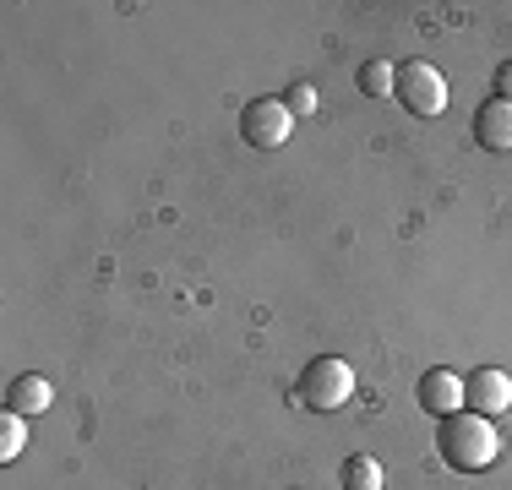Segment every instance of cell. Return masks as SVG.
I'll list each match as a JSON object with an SVG mask.
<instances>
[{"label": "cell", "mask_w": 512, "mask_h": 490, "mask_svg": "<svg viewBox=\"0 0 512 490\" xmlns=\"http://www.w3.org/2000/svg\"><path fill=\"white\" fill-rule=\"evenodd\" d=\"M436 447H442L447 469L458 474H480L496 463V452H502V436H496V425L485 420V414L474 409H458L442 420V436H436Z\"/></svg>", "instance_id": "6da1fadb"}, {"label": "cell", "mask_w": 512, "mask_h": 490, "mask_svg": "<svg viewBox=\"0 0 512 490\" xmlns=\"http://www.w3.org/2000/svg\"><path fill=\"white\" fill-rule=\"evenodd\" d=\"M349 398H355V371H349V360L316 354L306 371H300V403H306V409L333 414V409H344Z\"/></svg>", "instance_id": "7a4b0ae2"}, {"label": "cell", "mask_w": 512, "mask_h": 490, "mask_svg": "<svg viewBox=\"0 0 512 490\" xmlns=\"http://www.w3.org/2000/svg\"><path fill=\"white\" fill-rule=\"evenodd\" d=\"M393 98L409 109V115L431 120L447 109V77L431 66V60H404L398 66V82H393Z\"/></svg>", "instance_id": "3957f363"}, {"label": "cell", "mask_w": 512, "mask_h": 490, "mask_svg": "<svg viewBox=\"0 0 512 490\" xmlns=\"http://www.w3.org/2000/svg\"><path fill=\"white\" fill-rule=\"evenodd\" d=\"M289 126H295V115H289L284 98H251L246 115H240V131H246V142H251V147H267V153L289 142Z\"/></svg>", "instance_id": "277c9868"}, {"label": "cell", "mask_w": 512, "mask_h": 490, "mask_svg": "<svg viewBox=\"0 0 512 490\" xmlns=\"http://www.w3.org/2000/svg\"><path fill=\"white\" fill-rule=\"evenodd\" d=\"M463 403H469L474 414H485V420H496L502 409H512V376L496 371V365L469 371V382H463Z\"/></svg>", "instance_id": "5b68a950"}, {"label": "cell", "mask_w": 512, "mask_h": 490, "mask_svg": "<svg viewBox=\"0 0 512 490\" xmlns=\"http://www.w3.org/2000/svg\"><path fill=\"white\" fill-rule=\"evenodd\" d=\"M474 142H480L485 153H512V104L507 98L480 104V115H474Z\"/></svg>", "instance_id": "8992f818"}, {"label": "cell", "mask_w": 512, "mask_h": 490, "mask_svg": "<svg viewBox=\"0 0 512 490\" xmlns=\"http://www.w3.org/2000/svg\"><path fill=\"white\" fill-rule=\"evenodd\" d=\"M420 403L431 414H442V420H447V414H458L463 409V376L458 371H425L420 376Z\"/></svg>", "instance_id": "52a82bcc"}, {"label": "cell", "mask_w": 512, "mask_h": 490, "mask_svg": "<svg viewBox=\"0 0 512 490\" xmlns=\"http://www.w3.org/2000/svg\"><path fill=\"white\" fill-rule=\"evenodd\" d=\"M50 403H55V387L44 382V376H33V371H28V376H17V382L6 387V409H17L22 420H33V414H44Z\"/></svg>", "instance_id": "ba28073f"}, {"label": "cell", "mask_w": 512, "mask_h": 490, "mask_svg": "<svg viewBox=\"0 0 512 490\" xmlns=\"http://www.w3.org/2000/svg\"><path fill=\"white\" fill-rule=\"evenodd\" d=\"M393 82H398V71L387 66V60H365L360 66V88L371 98H393Z\"/></svg>", "instance_id": "9c48e42d"}, {"label": "cell", "mask_w": 512, "mask_h": 490, "mask_svg": "<svg viewBox=\"0 0 512 490\" xmlns=\"http://www.w3.org/2000/svg\"><path fill=\"white\" fill-rule=\"evenodd\" d=\"M344 490H382V463L376 458H349L344 463Z\"/></svg>", "instance_id": "30bf717a"}, {"label": "cell", "mask_w": 512, "mask_h": 490, "mask_svg": "<svg viewBox=\"0 0 512 490\" xmlns=\"http://www.w3.org/2000/svg\"><path fill=\"white\" fill-rule=\"evenodd\" d=\"M22 441H28V425H22V414H17V409H6V414H0V463L17 458Z\"/></svg>", "instance_id": "8fae6325"}, {"label": "cell", "mask_w": 512, "mask_h": 490, "mask_svg": "<svg viewBox=\"0 0 512 490\" xmlns=\"http://www.w3.org/2000/svg\"><path fill=\"white\" fill-rule=\"evenodd\" d=\"M284 104H289V115H311V109H316V88H311V82H295Z\"/></svg>", "instance_id": "7c38bea8"}, {"label": "cell", "mask_w": 512, "mask_h": 490, "mask_svg": "<svg viewBox=\"0 0 512 490\" xmlns=\"http://www.w3.org/2000/svg\"><path fill=\"white\" fill-rule=\"evenodd\" d=\"M496 98H507V104H512V60L496 71Z\"/></svg>", "instance_id": "4fadbf2b"}]
</instances>
